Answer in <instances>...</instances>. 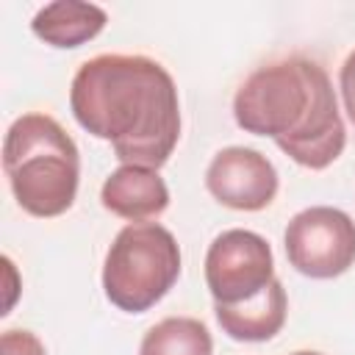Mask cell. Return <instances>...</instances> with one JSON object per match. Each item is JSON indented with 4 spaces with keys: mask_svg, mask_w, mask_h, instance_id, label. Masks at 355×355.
<instances>
[{
    "mask_svg": "<svg viewBox=\"0 0 355 355\" xmlns=\"http://www.w3.org/2000/svg\"><path fill=\"white\" fill-rule=\"evenodd\" d=\"M83 130L111 141L128 166L161 169L180 139V103L172 75L144 55H97L69 89Z\"/></svg>",
    "mask_w": 355,
    "mask_h": 355,
    "instance_id": "6da1fadb",
    "label": "cell"
},
{
    "mask_svg": "<svg viewBox=\"0 0 355 355\" xmlns=\"http://www.w3.org/2000/svg\"><path fill=\"white\" fill-rule=\"evenodd\" d=\"M3 169L14 200L39 219L72 208L80 178V158L67 130L47 114H22L3 141Z\"/></svg>",
    "mask_w": 355,
    "mask_h": 355,
    "instance_id": "7a4b0ae2",
    "label": "cell"
},
{
    "mask_svg": "<svg viewBox=\"0 0 355 355\" xmlns=\"http://www.w3.org/2000/svg\"><path fill=\"white\" fill-rule=\"evenodd\" d=\"M180 277L175 236L158 222H136L116 233L103 263V288L125 313H144Z\"/></svg>",
    "mask_w": 355,
    "mask_h": 355,
    "instance_id": "3957f363",
    "label": "cell"
},
{
    "mask_svg": "<svg viewBox=\"0 0 355 355\" xmlns=\"http://www.w3.org/2000/svg\"><path fill=\"white\" fill-rule=\"evenodd\" d=\"M324 69L302 55L258 67L236 92V125L255 136L288 139L294 136L313 105L316 83Z\"/></svg>",
    "mask_w": 355,
    "mask_h": 355,
    "instance_id": "277c9868",
    "label": "cell"
},
{
    "mask_svg": "<svg viewBox=\"0 0 355 355\" xmlns=\"http://www.w3.org/2000/svg\"><path fill=\"white\" fill-rule=\"evenodd\" d=\"M286 255L305 277H338L355 263V222L330 205L305 208L286 227Z\"/></svg>",
    "mask_w": 355,
    "mask_h": 355,
    "instance_id": "5b68a950",
    "label": "cell"
},
{
    "mask_svg": "<svg viewBox=\"0 0 355 355\" xmlns=\"http://www.w3.org/2000/svg\"><path fill=\"white\" fill-rule=\"evenodd\" d=\"M275 280L272 247L252 230H225L214 239L205 255V283L214 302L236 305Z\"/></svg>",
    "mask_w": 355,
    "mask_h": 355,
    "instance_id": "8992f818",
    "label": "cell"
},
{
    "mask_svg": "<svg viewBox=\"0 0 355 355\" xmlns=\"http://www.w3.org/2000/svg\"><path fill=\"white\" fill-rule=\"evenodd\" d=\"M211 197L233 211H261L277 194V172L250 147H227L214 155L205 172Z\"/></svg>",
    "mask_w": 355,
    "mask_h": 355,
    "instance_id": "52a82bcc",
    "label": "cell"
},
{
    "mask_svg": "<svg viewBox=\"0 0 355 355\" xmlns=\"http://www.w3.org/2000/svg\"><path fill=\"white\" fill-rule=\"evenodd\" d=\"M275 144L305 169H324L341 155V150L347 144V130H344V119H341L336 92H333L327 72L319 75L316 97H313L305 125L294 136L277 139Z\"/></svg>",
    "mask_w": 355,
    "mask_h": 355,
    "instance_id": "ba28073f",
    "label": "cell"
},
{
    "mask_svg": "<svg viewBox=\"0 0 355 355\" xmlns=\"http://www.w3.org/2000/svg\"><path fill=\"white\" fill-rule=\"evenodd\" d=\"M103 208L111 211L119 219L128 222H144L155 219L169 205V189L158 169L147 166H128L122 164L116 172H111L100 191Z\"/></svg>",
    "mask_w": 355,
    "mask_h": 355,
    "instance_id": "9c48e42d",
    "label": "cell"
},
{
    "mask_svg": "<svg viewBox=\"0 0 355 355\" xmlns=\"http://www.w3.org/2000/svg\"><path fill=\"white\" fill-rule=\"evenodd\" d=\"M286 291L283 283L275 277L263 291L255 297L236 302V305H214L219 327L233 338V341H269L275 338L283 324H286Z\"/></svg>",
    "mask_w": 355,
    "mask_h": 355,
    "instance_id": "30bf717a",
    "label": "cell"
},
{
    "mask_svg": "<svg viewBox=\"0 0 355 355\" xmlns=\"http://www.w3.org/2000/svg\"><path fill=\"white\" fill-rule=\"evenodd\" d=\"M108 22V14L94 3L58 0L36 11L31 31L50 47H80L94 39Z\"/></svg>",
    "mask_w": 355,
    "mask_h": 355,
    "instance_id": "8fae6325",
    "label": "cell"
},
{
    "mask_svg": "<svg viewBox=\"0 0 355 355\" xmlns=\"http://www.w3.org/2000/svg\"><path fill=\"white\" fill-rule=\"evenodd\" d=\"M139 355H214V341L202 322L169 316L144 333Z\"/></svg>",
    "mask_w": 355,
    "mask_h": 355,
    "instance_id": "7c38bea8",
    "label": "cell"
},
{
    "mask_svg": "<svg viewBox=\"0 0 355 355\" xmlns=\"http://www.w3.org/2000/svg\"><path fill=\"white\" fill-rule=\"evenodd\" d=\"M0 355H44V347L28 330H6L0 336Z\"/></svg>",
    "mask_w": 355,
    "mask_h": 355,
    "instance_id": "4fadbf2b",
    "label": "cell"
},
{
    "mask_svg": "<svg viewBox=\"0 0 355 355\" xmlns=\"http://www.w3.org/2000/svg\"><path fill=\"white\" fill-rule=\"evenodd\" d=\"M338 86H341V100H344V111H347L349 122L355 125V50H352V53L347 55V61L341 64Z\"/></svg>",
    "mask_w": 355,
    "mask_h": 355,
    "instance_id": "5bb4252c",
    "label": "cell"
},
{
    "mask_svg": "<svg viewBox=\"0 0 355 355\" xmlns=\"http://www.w3.org/2000/svg\"><path fill=\"white\" fill-rule=\"evenodd\" d=\"M294 355H319V352H294Z\"/></svg>",
    "mask_w": 355,
    "mask_h": 355,
    "instance_id": "9a60e30c",
    "label": "cell"
}]
</instances>
